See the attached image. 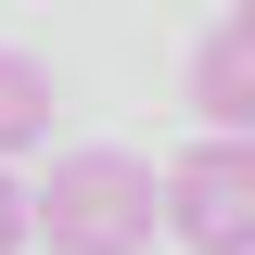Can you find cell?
I'll return each mask as SVG.
<instances>
[{"mask_svg": "<svg viewBox=\"0 0 255 255\" xmlns=\"http://www.w3.org/2000/svg\"><path fill=\"white\" fill-rule=\"evenodd\" d=\"M38 243L51 255H153L166 243V166L115 153V140L51 153V179H38Z\"/></svg>", "mask_w": 255, "mask_h": 255, "instance_id": "6da1fadb", "label": "cell"}, {"mask_svg": "<svg viewBox=\"0 0 255 255\" xmlns=\"http://www.w3.org/2000/svg\"><path fill=\"white\" fill-rule=\"evenodd\" d=\"M166 230L191 255H255V128H204L166 166Z\"/></svg>", "mask_w": 255, "mask_h": 255, "instance_id": "7a4b0ae2", "label": "cell"}, {"mask_svg": "<svg viewBox=\"0 0 255 255\" xmlns=\"http://www.w3.org/2000/svg\"><path fill=\"white\" fill-rule=\"evenodd\" d=\"M191 115L204 128H255V38L243 26H217L204 51H191Z\"/></svg>", "mask_w": 255, "mask_h": 255, "instance_id": "3957f363", "label": "cell"}, {"mask_svg": "<svg viewBox=\"0 0 255 255\" xmlns=\"http://www.w3.org/2000/svg\"><path fill=\"white\" fill-rule=\"evenodd\" d=\"M26 140H51V64L38 51H0V166L26 153Z\"/></svg>", "mask_w": 255, "mask_h": 255, "instance_id": "277c9868", "label": "cell"}, {"mask_svg": "<svg viewBox=\"0 0 255 255\" xmlns=\"http://www.w3.org/2000/svg\"><path fill=\"white\" fill-rule=\"evenodd\" d=\"M26 230H38V191L0 166V255H26Z\"/></svg>", "mask_w": 255, "mask_h": 255, "instance_id": "5b68a950", "label": "cell"}, {"mask_svg": "<svg viewBox=\"0 0 255 255\" xmlns=\"http://www.w3.org/2000/svg\"><path fill=\"white\" fill-rule=\"evenodd\" d=\"M230 26H243V38H255V0H230Z\"/></svg>", "mask_w": 255, "mask_h": 255, "instance_id": "8992f818", "label": "cell"}]
</instances>
